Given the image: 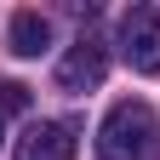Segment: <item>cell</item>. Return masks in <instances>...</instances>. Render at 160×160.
<instances>
[{"instance_id":"3","label":"cell","mask_w":160,"mask_h":160,"mask_svg":"<svg viewBox=\"0 0 160 160\" xmlns=\"http://www.w3.org/2000/svg\"><path fill=\"white\" fill-rule=\"evenodd\" d=\"M103 74H109V46L97 34H80L57 63V92H92L103 86Z\"/></svg>"},{"instance_id":"7","label":"cell","mask_w":160,"mask_h":160,"mask_svg":"<svg viewBox=\"0 0 160 160\" xmlns=\"http://www.w3.org/2000/svg\"><path fill=\"white\" fill-rule=\"evenodd\" d=\"M0 137H6V132H0Z\"/></svg>"},{"instance_id":"2","label":"cell","mask_w":160,"mask_h":160,"mask_svg":"<svg viewBox=\"0 0 160 160\" xmlns=\"http://www.w3.org/2000/svg\"><path fill=\"white\" fill-rule=\"evenodd\" d=\"M120 57L137 74H160V6H132L120 17Z\"/></svg>"},{"instance_id":"4","label":"cell","mask_w":160,"mask_h":160,"mask_svg":"<svg viewBox=\"0 0 160 160\" xmlns=\"http://www.w3.org/2000/svg\"><path fill=\"white\" fill-rule=\"evenodd\" d=\"M17 160H74V126H63V120H40V126H29L23 137H17Z\"/></svg>"},{"instance_id":"1","label":"cell","mask_w":160,"mask_h":160,"mask_svg":"<svg viewBox=\"0 0 160 160\" xmlns=\"http://www.w3.org/2000/svg\"><path fill=\"white\" fill-rule=\"evenodd\" d=\"M97 154L103 160H160V120H154V109L143 97H120L103 114Z\"/></svg>"},{"instance_id":"5","label":"cell","mask_w":160,"mask_h":160,"mask_svg":"<svg viewBox=\"0 0 160 160\" xmlns=\"http://www.w3.org/2000/svg\"><path fill=\"white\" fill-rule=\"evenodd\" d=\"M6 40H12V52H17V57H40V52L52 46V23H46L40 12H17Z\"/></svg>"},{"instance_id":"6","label":"cell","mask_w":160,"mask_h":160,"mask_svg":"<svg viewBox=\"0 0 160 160\" xmlns=\"http://www.w3.org/2000/svg\"><path fill=\"white\" fill-rule=\"evenodd\" d=\"M29 109V86L23 80H0V114H23Z\"/></svg>"}]
</instances>
